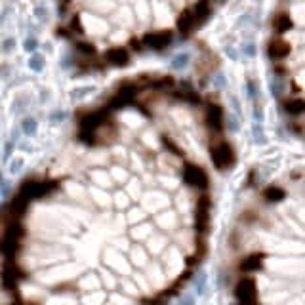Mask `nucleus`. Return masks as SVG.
Returning a JSON list of instances; mask_svg holds the SVG:
<instances>
[{
	"mask_svg": "<svg viewBox=\"0 0 305 305\" xmlns=\"http://www.w3.org/2000/svg\"><path fill=\"white\" fill-rule=\"evenodd\" d=\"M61 183L58 179H34V177H29L21 183L19 187V193L25 195L29 201H40V199H46L54 193H58Z\"/></svg>",
	"mask_w": 305,
	"mask_h": 305,
	"instance_id": "f257e3e1",
	"label": "nucleus"
},
{
	"mask_svg": "<svg viewBox=\"0 0 305 305\" xmlns=\"http://www.w3.org/2000/svg\"><path fill=\"white\" fill-rule=\"evenodd\" d=\"M210 160L218 172H227L237 164V153L229 141H216L210 145Z\"/></svg>",
	"mask_w": 305,
	"mask_h": 305,
	"instance_id": "f03ea898",
	"label": "nucleus"
},
{
	"mask_svg": "<svg viewBox=\"0 0 305 305\" xmlns=\"http://www.w3.org/2000/svg\"><path fill=\"white\" fill-rule=\"evenodd\" d=\"M210 212H212V199L208 193H201L195 204V231L197 237H206L210 231Z\"/></svg>",
	"mask_w": 305,
	"mask_h": 305,
	"instance_id": "7ed1b4c3",
	"label": "nucleus"
},
{
	"mask_svg": "<svg viewBox=\"0 0 305 305\" xmlns=\"http://www.w3.org/2000/svg\"><path fill=\"white\" fill-rule=\"evenodd\" d=\"M137 94H139V84H136V82H122L120 86L116 88L115 94L111 96V100L107 102V107L111 111L124 109V107H128V105L136 102Z\"/></svg>",
	"mask_w": 305,
	"mask_h": 305,
	"instance_id": "20e7f679",
	"label": "nucleus"
},
{
	"mask_svg": "<svg viewBox=\"0 0 305 305\" xmlns=\"http://www.w3.org/2000/svg\"><path fill=\"white\" fill-rule=\"evenodd\" d=\"M235 300L238 305H258V282L254 276H242L237 284H235Z\"/></svg>",
	"mask_w": 305,
	"mask_h": 305,
	"instance_id": "39448f33",
	"label": "nucleus"
},
{
	"mask_svg": "<svg viewBox=\"0 0 305 305\" xmlns=\"http://www.w3.org/2000/svg\"><path fill=\"white\" fill-rule=\"evenodd\" d=\"M111 115L113 111L105 105L102 109H96V111H90L86 115H82L78 118V130H94L100 132L103 126H107L111 122Z\"/></svg>",
	"mask_w": 305,
	"mask_h": 305,
	"instance_id": "423d86ee",
	"label": "nucleus"
},
{
	"mask_svg": "<svg viewBox=\"0 0 305 305\" xmlns=\"http://www.w3.org/2000/svg\"><path fill=\"white\" fill-rule=\"evenodd\" d=\"M181 177H183V181H185L189 187L203 191V193H206L208 187H210V177L206 174V170H204L203 166H199V164L185 162L183 172H181Z\"/></svg>",
	"mask_w": 305,
	"mask_h": 305,
	"instance_id": "0eeeda50",
	"label": "nucleus"
},
{
	"mask_svg": "<svg viewBox=\"0 0 305 305\" xmlns=\"http://www.w3.org/2000/svg\"><path fill=\"white\" fill-rule=\"evenodd\" d=\"M172 42H174V33L168 31V29L147 33V34H143V38H141L143 48L155 50V52H162V50H166Z\"/></svg>",
	"mask_w": 305,
	"mask_h": 305,
	"instance_id": "6e6552de",
	"label": "nucleus"
},
{
	"mask_svg": "<svg viewBox=\"0 0 305 305\" xmlns=\"http://www.w3.org/2000/svg\"><path fill=\"white\" fill-rule=\"evenodd\" d=\"M204 122H206V128L212 132V134H221L223 132V109L218 103H208L206 105V113H204Z\"/></svg>",
	"mask_w": 305,
	"mask_h": 305,
	"instance_id": "1a4fd4ad",
	"label": "nucleus"
},
{
	"mask_svg": "<svg viewBox=\"0 0 305 305\" xmlns=\"http://www.w3.org/2000/svg\"><path fill=\"white\" fill-rule=\"evenodd\" d=\"M265 262H267V254L265 252H250L248 256H244L238 262L237 269L240 273H260L265 267Z\"/></svg>",
	"mask_w": 305,
	"mask_h": 305,
	"instance_id": "9d476101",
	"label": "nucleus"
},
{
	"mask_svg": "<svg viewBox=\"0 0 305 305\" xmlns=\"http://www.w3.org/2000/svg\"><path fill=\"white\" fill-rule=\"evenodd\" d=\"M292 46L288 40H284L282 36H275L271 38L269 44H267V56L273 59V61H282L284 58L290 56Z\"/></svg>",
	"mask_w": 305,
	"mask_h": 305,
	"instance_id": "9b49d317",
	"label": "nucleus"
},
{
	"mask_svg": "<svg viewBox=\"0 0 305 305\" xmlns=\"http://www.w3.org/2000/svg\"><path fill=\"white\" fill-rule=\"evenodd\" d=\"M103 59L113 65V67H124L132 61V54L130 48H124V46H116V48H111L103 54Z\"/></svg>",
	"mask_w": 305,
	"mask_h": 305,
	"instance_id": "f8f14e48",
	"label": "nucleus"
},
{
	"mask_svg": "<svg viewBox=\"0 0 305 305\" xmlns=\"http://www.w3.org/2000/svg\"><path fill=\"white\" fill-rule=\"evenodd\" d=\"M175 29L177 33L181 34V36H189L191 33L195 29H199V21H197V17H195V12L193 10H183L179 17H177V21H175Z\"/></svg>",
	"mask_w": 305,
	"mask_h": 305,
	"instance_id": "ddd939ff",
	"label": "nucleus"
},
{
	"mask_svg": "<svg viewBox=\"0 0 305 305\" xmlns=\"http://www.w3.org/2000/svg\"><path fill=\"white\" fill-rule=\"evenodd\" d=\"M286 195H288L286 189L280 187V185H267L262 191V199L267 204H280L286 199Z\"/></svg>",
	"mask_w": 305,
	"mask_h": 305,
	"instance_id": "4468645a",
	"label": "nucleus"
},
{
	"mask_svg": "<svg viewBox=\"0 0 305 305\" xmlns=\"http://www.w3.org/2000/svg\"><path fill=\"white\" fill-rule=\"evenodd\" d=\"M271 25H273V31L276 33V36H280V34L292 31L294 21H292V17L288 12H278V14H275V17H273Z\"/></svg>",
	"mask_w": 305,
	"mask_h": 305,
	"instance_id": "2eb2a0df",
	"label": "nucleus"
},
{
	"mask_svg": "<svg viewBox=\"0 0 305 305\" xmlns=\"http://www.w3.org/2000/svg\"><path fill=\"white\" fill-rule=\"evenodd\" d=\"M284 113L290 116H302L305 115V100L304 98H288L282 102Z\"/></svg>",
	"mask_w": 305,
	"mask_h": 305,
	"instance_id": "dca6fc26",
	"label": "nucleus"
},
{
	"mask_svg": "<svg viewBox=\"0 0 305 305\" xmlns=\"http://www.w3.org/2000/svg\"><path fill=\"white\" fill-rule=\"evenodd\" d=\"M172 96H174L175 100H179V102H185L189 103V105H199L201 103V96L193 90V88H179V90H175V92H172Z\"/></svg>",
	"mask_w": 305,
	"mask_h": 305,
	"instance_id": "f3484780",
	"label": "nucleus"
},
{
	"mask_svg": "<svg viewBox=\"0 0 305 305\" xmlns=\"http://www.w3.org/2000/svg\"><path fill=\"white\" fill-rule=\"evenodd\" d=\"M191 10L195 12V17H197V21H199V27H201L204 21L208 19L210 10H212V6H210V0H197V4H195Z\"/></svg>",
	"mask_w": 305,
	"mask_h": 305,
	"instance_id": "a211bd4d",
	"label": "nucleus"
},
{
	"mask_svg": "<svg viewBox=\"0 0 305 305\" xmlns=\"http://www.w3.org/2000/svg\"><path fill=\"white\" fill-rule=\"evenodd\" d=\"M74 50H76V54H80L82 58H96V56H98L96 46L90 42V40H86V38L76 40V42H74Z\"/></svg>",
	"mask_w": 305,
	"mask_h": 305,
	"instance_id": "6ab92c4d",
	"label": "nucleus"
},
{
	"mask_svg": "<svg viewBox=\"0 0 305 305\" xmlns=\"http://www.w3.org/2000/svg\"><path fill=\"white\" fill-rule=\"evenodd\" d=\"M19 250V240H8V238H0V254L6 256L8 260L14 258Z\"/></svg>",
	"mask_w": 305,
	"mask_h": 305,
	"instance_id": "aec40b11",
	"label": "nucleus"
},
{
	"mask_svg": "<svg viewBox=\"0 0 305 305\" xmlns=\"http://www.w3.org/2000/svg\"><path fill=\"white\" fill-rule=\"evenodd\" d=\"M238 219H240V223H244V225H256V223L262 221V216H260L258 210H254V208H246V210L240 212Z\"/></svg>",
	"mask_w": 305,
	"mask_h": 305,
	"instance_id": "412c9836",
	"label": "nucleus"
},
{
	"mask_svg": "<svg viewBox=\"0 0 305 305\" xmlns=\"http://www.w3.org/2000/svg\"><path fill=\"white\" fill-rule=\"evenodd\" d=\"M162 145L166 147V151H170L172 155H175V157H183V151L179 149V147L175 145L174 141L168 137V136H162Z\"/></svg>",
	"mask_w": 305,
	"mask_h": 305,
	"instance_id": "4be33fe9",
	"label": "nucleus"
},
{
	"mask_svg": "<svg viewBox=\"0 0 305 305\" xmlns=\"http://www.w3.org/2000/svg\"><path fill=\"white\" fill-rule=\"evenodd\" d=\"M168 302L160 296V294H157V296H153V298H141V305H166Z\"/></svg>",
	"mask_w": 305,
	"mask_h": 305,
	"instance_id": "5701e85b",
	"label": "nucleus"
},
{
	"mask_svg": "<svg viewBox=\"0 0 305 305\" xmlns=\"http://www.w3.org/2000/svg\"><path fill=\"white\" fill-rule=\"evenodd\" d=\"M69 27H71V29H73V31H76V34H80V36H82V33H84V29H82V25L78 23V19H76V17H74V19H71Z\"/></svg>",
	"mask_w": 305,
	"mask_h": 305,
	"instance_id": "b1692460",
	"label": "nucleus"
},
{
	"mask_svg": "<svg viewBox=\"0 0 305 305\" xmlns=\"http://www.w3.org/2000/svg\"><path fill=\"white\" fill-rule=\"evenodd\" d=\"M23 128H25V132H27V134H33V132L36 130V122H33V120H25Z\"/></svg>",
	"mask_w": 305,
	"mask_h": 305,
	"instance_id": "393cba45",
	"label": "nucleus"
},
{
	"mask_svg": "<svg viewBox=\"0 0 305 305\" xmlns=\"http://www.w3.org/2000/svg\"><path fill=\"white\" fill-rule=\"evenodd\" d=\"M58 2H59V8H61V12H63V8L67 10V6H69L73 0H58Z\"/></svg>",
	"mask_w": 305,
	"mask_h": 305,
	"instance_id": "a878e982",
	"label": "nucleus"
},
{
	"mask_svg": "<svg viewBox=\"0 0 305 305\" xmlns=\"http://www.w3.org/2000/svg\"><path fill=\"white\" fill-rule=\"evenodd\" d=\"M248 185H256V172H250V175H248Z\"/></svg>",
	"mask_w": 305,
	"mask_h": 305,
	"instance_id": "bb28decb",
	"label": "nucleus"
},
{
	"mask_svg": "<svg viewBox=\"0 0 305 305\" xmlns=\"http://www.w3.org/2000/svg\"><path fill=\"white\" fill-rule=\"evenodd\" d=\"M19 168H21V160H17V162H15L14 166H12V172H14V174H15V172H17Z\"/></svg>",
	"mask_w": 305,
	"mask_h": 305,
	"instance_id": "cd10ccee",
	"label": "nucleus"
},
{
	"mask_svg": "<svg viewBox=\"0 0 305 305\" xmlns=\"http://www.w3.org/2000/svg\"><path fill=\"white\" fill-rule=\"evenodd\" d=\"M12 305H34V304H25V302H21V300H14V304Z\"/></svg>",
	"mask_w": 305,
	"mask_h": 305,
	"instance_id": "c85d7f7f",
	"label": "nucleus"
}]
</instances>
